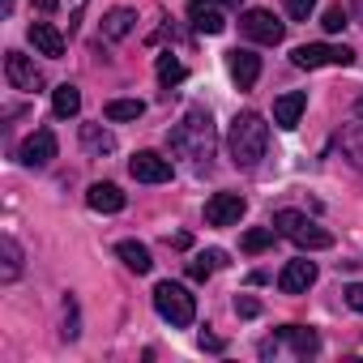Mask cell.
<instances>
[{"label": "cell", "mask_w": 363, "mask_h": 363, "mask_svg": "<svg viewBox=\"0 0 363 363\" xmlns=\"http://www.w3.org/2000/svg\"><path fill=\"white\" fill-rule=\"evenodd\" d=\"M167 145H171L175 154L193 158L197 167H210V158H214V145H218L210 111H206V107H189V111H184V120H179V124L167 133Z\"/></svg>", "instance_id": "1"}, {"label": "cell", "mask_w": 363, "mask_h": 363, "mask_svg": "<svg viewBox=\"0 0 363 363\" xmlns=\"http://www.w3.org/2000/svg\"><path fill=\"white\" fill-rule=\"evenodd\" d=\"M265 145H269V124L257 116V111H240L231 120V133H227V150H231V162L252 171L261 158H265Z\"/></svg>", "instance_id": "2"}, {"label": "cell", "mask_w": 363, "mask_h": 363, "mask_svg": "<svg viewBox=\"0 0 363 363\" xmlns=\"http://www.w3.org/2000/svg\"><path fill=\"white\" fill-rule=\"evenodd\" d=\"M154 308H158V316L167 320V325H175V329H189L193 320H197V299L189 295V286H179V282H158L154 286Z\"/></svg>", "instance_id": "3"}, {"label": "cell", "mask_w": 363, "mask_h": 363, "mask_svg": "<svg viewBox=\"0 0 363 363\" xmlns=\"http://www.w3.org/2000/svg\"><path fill=\"white\" fill-rule=\"evenodd\" d=\"M274 231L286 235L291 244L308 248V252H316V248H333V235H329L325 227H316V223H312L308 214H299V210H278V214H274Z\"/></svg>", "instance_id": "4"}, {"label": "cell", "mask_w": 363, "mask_h": 363, "mask_svg": "<svg viewBox=\"0 0 363 363\" xmlns=\"http://www.w3.org/2000/svg\"><path fill=\"white\" fill-rule=\"evenodd\" d=\"M291 65L295 69H320V65L346 69V65H354V52L346 43H303V48L291 52Z\"/></svg>", "instance_id": "5"}, {"label": "cell", "mask_w": 363, "mask_h": 363, "mask_svg": "<svg viewBox=\"0 0 363 363\" xmlns=\"http://www.w3.org/2000/svg\"><path fill=\"white\" fill-rule=\"evenodd\" d=\"M240 30H244V39H252V43H265V48H278L282 39H286V26L269 13V9H244V18H240Z\"/></svg>", "instance_id": "6"}, {"label": "cell", "mask_w": 363, "mask_h": 363, "mask_svg": "<svg viewBox=\"0 0 363 363\" xmlns=\"http://www.w3.org/2000/svg\"><path fill=\"white\" fill-rule=\"evenodd\" d=\"M5 77H9V86L22 90V94H39V90H43V73H39L35 60L22 56V52H9V56H5Z\"/></svg>", "instance_id": "7"}, {"label": "cell", "mask_w": 363, "mask_h": 363, "mask_svg": "<svg viewBox=\"0 0 363 363\" xmlns=\"http://www.w3.org/2000/svg\"><path fill=\"white\" fill-rule=\"evenodd\" d=\"M128 175L141 179V184H167V179H171V162L162 154H154V150H137L128 158Z\"/></svg>", "instance_id": "8"}, {"label": "cell", "mask_w": 363, "mask_h": 363, "mask_svg": "<svg viewBox=\"0 0 363 363\" xmlns=\"http://www.w3.org/2000/svg\"><path fill=\"white\" fill-rule=\"evenodd\" d=\"M244 210H248V201L240 193H214L206 201V223L210 227H235L244 218Z\"/></svg>", "instance_id": "9"}, {"label": "cell", "mask_w": 363, "mask_h": 363, "mask_svg": "<svg viewBox=\"0 0 363 363\" xmlns=\"http://www.w3.org/2000/svg\"><path fill=\"white\" fill-rule=\"evenodd\" d=\"M18 158H22L26 167H48V162L56 158V133H52V128H35V133L22 141Z\"/></svg>", "instance_id": "10"}, {"label": "cell", "mask_w": 363, "mask_h": 363, "mask_svg": "<svg viewBox=\"0 0 363 363\" xmlns=\"http://www.w3.org/2000/svg\"><path fill=\"white\" fill-rule=\"evenodd\" d=\"M227 69H231V77H235L240 90H252L257 77H261V56L248 52V48H235V52L227 56Z\"/></svg>", "instance_id": "11"}, {"label": "cell", "mask_w": 363, "mask_h": 363, "mask_svg": "<svg viewBox=\"0 0 363 363\" xmlns=\"http://www.w3.org/2000/svg\"><path fill=\"white\" fill-rule=\"evenodd\" d=\"M30 43H35V52L39 56H48V60H60L65 56V35L52 26V22H30Z\"/></svg>", "instance_id": "12"}, {"label": "cell", "mask_w": 363, "mask_h": 363, "mask_svg": "<svg viewBox=\"0 0 363 363\" xmlns=\"http://www.w3.org/2000/svg\"><path fill=\"white\" fill-rule=\"evenodd\" d=\"M316 282V265L312 261H286V269L278 274V286H282V295H299V291H308Z\"/></svg>", "instance_id": "13"}, {"label": "cell", "mask_w": 363, "mask_h": 363, "mask_svg": "<svg viewBox=\"0 0 363 363\" xmlns=\"http://www.w3.org/2000/svg\"><path fill=\"white\" fill-rule=\"evenodd\" d=\"M278 337H282V342H291V350H295L299 359L320 354V337H316V329H303V325H282V329H278Z\"/></svg>", "instance_id": "14"}, {"label": "cell", "mask_w": 363, "mask_h": 363, "mask_svg": "<svg viewBox=\"0 0 363 363\" xmlns=\"http://www.w3.org/2000/svg\"><path fill=\"white\" fill-rule=\"evenodd\" d=\"M303 107H308V94H299V90L274 99V124H278V128H295L299 116H303Z\"/></svg>", "instance_id": "15"}, {"label": "cell", "mask_w": 363, "mask_h": 363, "mask_svg": "<svg viewBox=\"0 0 363 363\" xmlns=\"http://www.w3.org/2000/svg\"><path fill=\"white\" fill-rule=\"evenodd\" d=\"M86 206L99 210V214H120V210H124V193H120L116 184H90Z\"/></svg>", "instance_id": "16"}, {"label": "cell", "mask_w": 363, "mask_h": 363, "mask_svg": "<svg viewBox=\"0 0 363 363\" xmlns=\"http://www.w3.org/2000/svg\"><path fill=\"white\" fill-rule=\"evenodd\" d=\"M82 150L86 154H116V137H111V128H103V124H82Z\"/></svg>", "instance_id": "17"}, {"label": "cell", "mask_w": 363, "mask_h": 363, "mask_svg": "<svg viewBox=\"0 0 363 363\" xmlns=\"http://www.w3.org/2000/svg\"><path fill=\"white\" fill-rule=\"evenodd\" d=\"M137 26V13L133 9H107L103 13V39H128Z\"/></svg>", "instance_id": "18"}, {"label": "cell", "mask_w": 363, "mask_h": 363, "mask_svg": "<svg viewBox=\"0 0 363 363\" xmlns=\"http://www.w3.org/2000/svg\"><path fill=\"white\" fill-rule=\"evenodd\" d=\"M116 252H120V261H124L133 274H150V269H154L150 248H145V244H137V240H120V244H116Z\"/></svg>", "instance_id": "19"}, {"label": "cell", "mask_w": 363, "mask_h": 363, "mask_svg": "<svg viewBox=\"0 0 363 363\" xmlns=\"http://www.w3.org/2000/svg\"><path fill=\"white\" fill-rule=\"evenodd\" d=\"M52 111L60 116V120H69V116H77L82 111V90L77 86H56V94H52Z\"/></svg>", "instance_id": "20"}, {"label": "cell", "mask_w": 363, "mask_h": 363, "mask_svg": "<svg viewBox=\"0 0 363 363\" xmlns=\"http://www.w3.org/2000/svg\"><path fill=\"white\" fill-rule=\"evenodd\" d=\"M227 265V252H218V248H210V252H201V257H193L189 261V278L193 282H206L214 269H223Z\"/></svg>", "instance_id": "21"}, {"label": "cell", "mask_w": 363, "mask_h": 363, "mask_svg": "<svg viewBox=\"0 0 363 363\" xmlns=\"http://www.w3.org/2000/svg\"><path fill=\"white\" fill-rule=\"evenodd\" d=\"M342 154L350 158L354 171H363V124H346L342 128Z\"/></svg>", "instance_id": "22"}, {"label": "cell", "mask_w": 363, "mask_h": 363, "mask_svg": "<svg viewBox=\"0 0 363 363\" xmlns=\"http://www.w3.org/2000/svg\"><path fill=\"white\" fill-rule=\"evenodd\" d=\"M193 26H197L201 35H223V30H227V18H223L218 9H210V5H193Z\"/></svg>", "instance_id": "23"}, {"label": "cell", "mask_w": 363, "mask_h": 363, "mask_svg": "<svg viewBox=\"0 0 363 363\" xmlns=\"http://www.w3.org/2000/svg\"><path fill=\"white\" fill-rule=\"evenodd\" d=\"M0 257H5V269H0V278L13 282V278L22 274V248H18V240H13V235L0 240Z\"/></svg>", "instance_id": "24"}, {"label": "cell", "mask_w": 363, "mask_h": 363, "mask_svg": "<svg viewBox=\"0 0 363 363\" xmlns=\"http://www.w3.org/2000/svg\"><path fill=\"white\" fill-rule=\"evenodd\" d=\"M103 111H107V120H141L145 116V103L141 99H111Z\"/></svg>", "instance_id": "25"}, {"label": "cell", "mask_w": 363, "mask_h": 363, "mask_svg": "<svg viewBox=\"0 0 363 363\" xmlns=\"http://www.w3.org/2000/svg\"><path fill=\"white\" fill-rule=\"evenodd\" d=\"M184 77H189V69L179 65L171 52H162V56H158V82H162V86H179Z\"/></svg>", "instance_id": "26"}, {"label": "cell", "mask_w": 363, "mask_h": 363, "mask_svg": "<svg viewBox=\"0 0 363 363\" xmlns=\"http://www.w3.org/2000/svg\"><path fill=\"white\" fill-rule=\"evenodd\" d=\"M269 244H274V227H257V231H248V235L240 240L244 252H265Z\"/></svg>", "instance_id": "27"}, {"label": "cell", "mask_w": 363, "mask_h": 363, "mask_svg": "<svg viewBox=\"0 0 363 363\" xmlns=\"http://www.w3.org/2000/svg\"><path fill=\"white\" fill-rule=\"evenodd\" d=\"M77 333H82V329H77V299L69 295V299H65V337L73 342Z\"/></svg>", "instance_id": "28"}, {"label": "cell", "mask_w": 363, "mask_h": 363, "mask_svg": "<svg viewBox=\"0 0 363 363\" xmlns=\"http://www.w3.org/2000/svg\"><path fill=\"white\" fill-rule=\"evenodd\" d=\"M320 26H325L329 35H337V30L346 26V9H342V5H333V9H325V22H320Z\"/></svg>", "instance_id": "29"}, {"label": "cell", "mask_w": 363, "mask_h": 363, "mask_svg": "<svg viewBox=\"0 0 363 363\" xmlns=\"http://www.w3.org/2000/svg\"><path fill=\"white\" fill-rule=\"evenodd\" d=\"M312 9H316V0H286V13H291L295 22H308Z\"/></svg>", "instance_id": "30"}, {"label": "cell", "mask_w": 363, "mask_h": 363, "mask_svg": "<svg viewBox=\"0 0 363 363\" xmlns=\"http://www.w3.org/2000/svg\"><path fill=\"white\" fill-rule=\"evenodd\" d=\"M235 312H240V316H261V303H257L252 295H240V299H235Z\"/></svg>", "instance_id": "31"}, {"label": "cell", "mask_w": 363, "mask_h": 363, "mask_svg": "<svg viewBox=\"0 0 363 363\" xmlns=\"http://www.w3.org/2000/svg\"><path fill=\"white\" fill-rule=\"evenodd\" d=\"M346 303H350L354 312H363V282H350V286H346Z\"/></svg>", "instance_id": "32"}, {"label": "cell", "mask_w": 363, "mask_h": 363, "mask_svg": "<svg viewBox=\"0 0 363 363\" xmlns=\"http://www.w3.org/2000/svg\"><path fill=\"white\" fill-rule=\"evenodd\" d=\"M30 5H35L39 13H56V9H60V0H30Z\"/></svg>", "instance_id": "33"}, {"label": "cell", "mask_w": 363, "mask_h": 363, "mask_svg": "<svg viewBox=\"0 0 363 363\" xmlns=\"http://www.w3.org/2000/svg\"><path fill=\"white\" fill-rule=\"evenodd\" d=\"M201 350H223V337H214V333H201Z\"/></svg>", "instance_id": "34"}, {"label": "cell", "mask_w": 363, "mask_h": 363, "mask_svg": "<svg viewBox=\"0 0 363 363\" xmlns=\"http://www.w3.org/2000/svg\"><path fill=\"white\" fill-rule=\"evenodd\" d=\"M274 350H278V337H265V342H261V354H265V359H269V354H274Z\"/></svg>", "instance_id": "35"}, {"label": "cell", "mask_w": 363, "mask_h": 363, "mask_svg": "<svg viewBox=\"0 0 363 363\" xmlns=\"http://www.w3.org/2000/svg\"><path fill=\"white\" fill-rule=\"evenodd\" d=\"M350 13H354V22L363 26V0H350Z\"/></svg>", "instance_id": "36"}, {"label": "cell", "mask_w": 363, "mask_h": 363, "mask_svg": "<svg viewBox=\"0 0 363 363\" xmlns=\"http://www.w3.org/2000/svg\"><path fill=\"white\" fill-rule=\"evenodd\" d=\"M354 111H359V120H363V94H359V99H354Z\"/></svg>", "instance_id": "37"}, {"label": "cell", "mask_w": 363, "mask_h": 363, "mask_svg": "<svg viewBox=\"0 0 363 363\" xmlns=\"http://www.w3.org/2000/svg\"><path fill=\"white\" fill-rule=\"evenodd\" d=\"M223 5H227V9H240V5H244V0H223Z\"/></svg>", "instance_id": "38"}, {"label": "cell", "mask_w": 363, "mask_h": 363, "mask_svg": "<svg viewBox=\"0 0 363 363\" xmlns=\"http://www.w3.org/2000/svg\"><path fill=\"white\" fill-rule=\"evenodd\" d=\"M0 5H5V13H13V0H0Z\"/></svg>", "instance_id": "39"}, {"label": "cell", "mask_w": 363, "mask_h": 363, "mask_svg": "<svg viewBox=\"0 0 363 363\" xmlns=\"http://www.w3.org/2000/svg\"><path fill=\"white\" fill-rule=\"evenodd\" d=\"M193 5H201V0H193Z\"/></svg>", "instance_id": "40"}]
</instances>
